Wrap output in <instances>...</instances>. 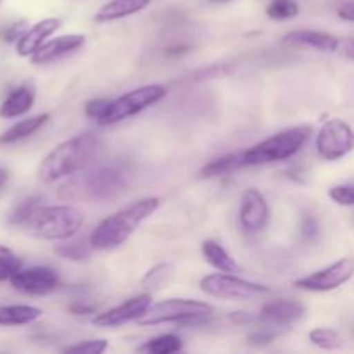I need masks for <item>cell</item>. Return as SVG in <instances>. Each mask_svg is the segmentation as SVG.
I'll return each instance as SVG.
<instances>
[{
    "mask_svg": "<svg viewBox=\"0 0 354 354\" xmlns=\"http://www.w3.org/2000/svg\"><path fill=\"white\" fill-rule=\"evenodd\" d=\"M266 14L275 21L292 19L299 14V3L296 0H272L266 7Z\"/></svg>",
    "mask_w": 354,
    "mask_h": 354,
    "instance_id": "4316f807",
    "label": "cell"
},
{
    "mask_svg": "<svg viewBox=\"0 0 354 354\" xmlns=\"http://www.w3.org/2000/svg\"><path fill=\"white\" fill-rule=\"evenodd\" d=\"M183 349V342L178 335L175 334H162L158 337L151 339L144 346L138 348V351L149 354H173Z\"/></svg>",
    "mask_w": 354,
    "mask_h": 354,
    "instance_id": "d4e9b609",
    "label": "cell"
},
{
    "mask_svg": "<svg viewBox=\"0 0 354 354\" xmlns=\"http://www.w3.org/2000/svg\"><path fill=\"white\" fill-rule=\"evenodd\" d=\"M341 50L349 61H354V38H346L341 40Z\"/></svg>",
    "mask_w": 354,
    "mask_h": 354,
    "instance_id": "74e56055",
    "label": "cell"
},
{
    "mask_svg": "<svg viewBox=\"0 0 354 354\" xmlns=\"http://www.w3.org/2000/svg\"><path fill=\"white\" fill-rule=\"evenodd\" d=\"M328 197L339 206H354V185H335L328 190Z\"/></svg>",
    "mask_w": 354,
    "mask_h": 354,
    "instance_id": "1f68e13d",
    "label": "cell"
},
{
    "mask_svg": "<svg viewBox=\"0 0 354 354\" xmlns=\"http://www.w3.org/2000/svg\"><path fill=\"white\" fill-rule=\"evenodd\" d=\"M62 26V21L59 17H47V19H41L38 23H35L30 30L24 31L19 37L16 44V50L21 57H31L45 41L48 40V37L55 33L59 28Z\"/></svg>",
    "mask_w": 354,
    "mask_h": 354,
    "instance_id": "9a60e30c",
    "label": "cell"
},
{
    "mask_svg": "<svg viewBox=\"0 0 354 354\" xmlns=\"http://www.w3.org/2000/svg\"><path fill=\"white\" fill-rule=\"evenodd\" d=\"M48 120H50V114L44 113V114H38V116L26 118V120L19 121V123L12 124L9 130H6L2 135H0V144L7 145V144H14V142L23 140V138L37 133V131L40 130Z\"/></svg>",
    "mask_w": 354,
    "mask_h": 354,
    "instance_id": "7402d4cb",
    "label": "cell"
},
{
    "mask_svg": "<svg viewBox=\"0 0 354 354\" xmlns=\"http://www.w3.org/2000/svg\"><path fill=\"white\" fill-rule=\"evenodd\" d=\"M283 44L304 45L320 52H335L341 48V40L327 31L294 30L283 37Z\"/></svg>",
    "mask_w": 354,
    "mask_h": 354,
    "instance_id": "e0dca14e",
    "label": "cell"
},
{
    "mask_svg": "<svg viewBox=\"0 0 354 354\" xmlns=\"http://www.w3.org/2000/svg\"><path fill=\"white\" fill-rule=\"evenodd\" d=\"M0 2H2V0H0Z\"/></svg>",
    "mask_w": 354,
    "mask_h": 354,
    "instance_id": "b9f144b4",
    "label": "cell"
},
{
    "mask_svg": "<svg viewBox=\"0 0 354 354\" xmlns=\"http://www.w3.org/2000/svg\"><path fill=\"white\" fill-rule=\"evenodd\" d=\"M165 97L166 86L158 85V83L138 86V88L131 90V92L111 100L107 111L97 123H99L100 127L116 124L120 123V121H124L128 120V118L135 116V114L142 113V111H145L147 107L154 106V104H158L159 100H162Z\"/></svg>",
    "mask_w": 354,
    "mask_h": 354,
    "instance_id": "52a82bcc",
    "label": "cell"
},
{
    "mask_svg": "<svg viewBox=\"0 0 354 354\" xmlns=\"http://www.w3.org/2000/svg\"><path fill=\"white\" fill-rule=\"evenodd\" d=\"M308 337H310L311 344L325 349V351H334V349L342 348V344H344L342 335L334 328H315V330L310 332Z\"/></svg>",
    "mask_w": 354,
    "mask_h": 354,
    "instance_id": "484cf974",
    "label": "cell"
},
{
    "mask_svg": "<svg viewBox=\"0 0 354 354\" xmlns=\"http://www.w3.org/2000/svg\"><path fill=\"white\" fill-rule=\"evenodd\" d=\"M201 251H203L204 259H206L214 270H218V272H241V266L237 265V261H235V259L228 254L227 249L221 244H218L216 241H211V239L204 241L203 245H201Z\"/></svg>",
    "mask_w": 354,
    "mask_h": 354,
    "instance_id": "ffe728a7",
    "label": "cell"
},
{
    "mask_svg": "<svg viewBox=\"0 0 354 354\" xmlns=\"http://www.w3.org/2000/svg\"><path fill=\"white\" fill-rule=\"evenodd\" d=\"M304 311L306 308L299 301L273 299L263 304L261 311L258 313V322L282 328L299 322L304 317Z\"/></svg>",
    "mask_w": 354,
    "mask_h": 354,
    "instance_id": "5bb4252c",
    "label": "cell"
},
{
    "mask_svg": "<svg viewBox=\"0 0 354 354\" xmlns=\"http://www.w3.org/2000/svg\"><path fill=\"white\" fill-rule=\"evenodd\" d=\"M270 209L265 196L256 189H248L242 194L241 209H239V220L242 228L249 234H256L265 228L268 221Z\"/></svg>",
    "mask_w": 354,
    "mask_h": 354,
    "instance_id": "4fadbf2b",
    "label": "cell"
},
{
    "mask_svg": "<svg viewBox=\"0 0 354 354\" xmlns=\"http://www.w3.org/2000/svg\"><path fill=\"white\" fill-rule=\"evenodd\" d=\"M354 277V258L346 256L330 266L318 270L311 275L303 277L296 282L297 289L310 290V292H330L348 283Z\"/></svg>",
    "mask_w": 354,
    "mask_h": 354,
    "instance_id": "30bf717a",
    "label": "cell"
},
{
    "mask_svg": "<svg viewBox=\"0 0 354 354\" xmlns=\"http://www.w3.org/2000/svg\"><path fill=\"white\" fill-rule=\"evenodd\" d=\"M111 100H113V99H92V100H88V102L85 104V114L88 118H92V120L99 121L100 118L104 116V113L107 111V107H109Z\"/></svg>",
    "mask_w": 354,
    "mask_h": 354,
    "instance_id": "d6a6232c",
    "label": "cell"
},
{
    "mask_svg": "<svg viewBox=\"0 0 354 354\" xmlns=\"http://www.w3.org/2000/svg\"><path fill=\"white\" fill-rule=\"evenodd\" d=\"M149 3H151V0H111V2L104 3L97 10V14L93 16V21L99 24L113 23V21L123 19V17L140 12Z\"/></svg>",
    "mask_w": 354,
    "mask_h": 354,
    "instance_id": "ac0fdd59",
    "label": "cell"
},
{
    "mask_svg": "<svg viewBox=\"0 0 354 354\" xmlns=\"http://www.w3.org/2000/svg\"><path fill=\"white\" fill-rule=\"evenodd\" d=\"M9 182V171L6 168H0V190L7 185Z\"/></svg>",
    "mask_w": 354,
    "mask_h": 354,
    "instance_id": "f35d334b",
    "label": "cell"
},
{
    "mask_svg": "<svg viewBox=\"0 0 354 354\" xmlns=\"http://www.w3.org/2000/svg\"><path fill=\"white\" fill-rule=\"evenodd\" d=\"M317 234H318V223L313 220V218H308L303 225V235L306 239H313L317 237Z\"/></svg>",
    "mask_w": 354,
    "mask_h": 354,
    "instance_id": "8d00e7d4",
    "label": "cell"
},
{
    "mask_svg": "<svg viewBox=\"0 0 354 354\" xmlns=\"http://www.w3.org/2000/svg\"><path fill=\"white\" fill-rule=\"evenodd\" d=\"M337 16L341 17L342 21H348V23H354V0H351V2L342 3V6H339Z\"/></svg>",
    "mask_w": 354,
    "mask_h": 354,
    "instance_id": "e575fe53",
    "label": "cell"
},
{
    "mask_svg": "<svg viewBox=\"0 0 354 354\" xmlns=\"http://www.w3.org/2000/svg\"><path fill=\"white\" fill-rule=\"evenodd\" d=\"M38 203H40V197H30V199H24L23 203L17 204V206L9 213V223L21 227V225L30 218V214L40 206Z\"/></svg>",
    "mask_w": 354,
    "mask_h": 354,
    "instance_id": "83f0119b",
    "label": "cell"
},
{
    "mask_svg": "<svg viewBox=\"0 0 354 354\" xmlns=\"http://www.w3.org/2000/svg\"><path fill=\"white\" fill-rule=\"evenodd\" d=\"M7 252H12L9 248H6V245H0V254H7Z\"/></svg>",
    "mask_w": 354,
    "mask_h": 354,
    "instance_id": "ab89813d",
    "label": "cell"
},
{
    "mask_svg": "<svg viewBox=\"0 0 354 354\" xmlns=\"http://www.w3.org/2000/svg\"><path fill=\"white\" fill-rule=\"evenodd\" d=\"M151 304V296L149 294H140V296H135L131 299L124 301L120 306H114L111 310L104 311V313L97 315L93 318V325L102 328H114L128 324V322H137L149 310Z\"/></svg>",
    "mask_w": 354,
    "mask_h": 354,
    "instance_id": "7c38bea8",
    "label": "cell"
},
{
    "mask_svg": "<svg viewBox=\"0 0 354 354\" xmlns=\"http://www.w3.org/2000/svg\"><path fill=\"white\" fill-rule=\"evenodd\" d=\"M41 317L40 308L28 306V304H12V306H0V325L2 327H19L37 322Z\"/></svg>",
    "mask_w": 354,
    "mask_h": 354,
    "instance_id": "44dd1931",
    "label": "cell"
},
{
    "mask_svg": "<svg viewBox=\"0 0 354 354\" xmlns=\"http://www.w3.org/2000/svg\"><path fill=\"white\" fill-rule=\"evenodd\" d=\"M158 197H144V199L135 201L123 209L107 216L106 220L97 225L95 230L90 235L93 249L111 251V249H118L127 244V241L135 234V230L147 218H151L158 211Z\"/></svg>",
    "mask_w": 354,
    "mask_h": 354,
    "instance_id": "3957f363",
    "label": "cell"
},
{
    "mask_svg": "<svg viewBox=\"0 0 354 354\" xmlns=\"http://www.w3.org/2000/svg\"><path fill=\"white\" fill-rule=\"evenodd\" d=\"M21 268H23V261L19 258H16L12 252L0 254V282L10 280L12 275H16Z\"/></svg>",
    "mask_w": 354,
    "mask_h": 354,
    "instance_id": "f546056e",
    "label": "cell"
},
{
    "mask_svg": "<svg viewBox=\"0 0 354 354\" xmlns=\"http://www.w3.org/2000/svg\"><path fill=\"white\" fill-rule=\"evenodd\" d=\"M241 168H244V161H242V152H237V154L221 156V158L209 161L207 165L203 166L201 175L204 178H214V176L227 175V173H232Z\"/></svg>",
    "mask_w": 354,
    "mask_h": 354,
    "instance_id": "603a6c76",
    "label": "cell"
},
{
    "mask_svg": "<svg viewBox=\"0 0 354 354\" xmlns=\"http://www.w3.org/2000/svg\"><path fill=\"white\" fill-rule=\"evenodd\" d=\"M127 189V176L116 168H95L68 176L59 187V199L66 203H109Z\"/></svg>",
    "mask_w": 354,
    "mask_h": 354,
    "instance_id": "6da1fadb",
    "label": "cell"
},
{
    "mask_svg": "<svg viewBox=\"0 0 354 354\" xmlns=\"http://www.w3.org/2000/svg\"><path fill=\"white\" fill-rule=\"evenodd\" d=\"M68 310H69V313L80 317V315L93 313V311H95V306H92V304H83V303H73Z\"/></svg>",
    "mask_w": 354,
    "mask_h": 354,
    "instance_id": "d590c367",
    "label": "cell"
},
{
    "mask_svg": "<svg viewBox=\"0 0 354 354\" xmlns=\"http://www.w3.org/2000/svg\"><path fill=\"white\" fill-rule=\"evenodd\" d=\"M10 286L23 294L30 296H45L57 289L59 275L48 266H31L21 268L10 279Z\"/></svg>",
    "mask_w": 354,
    "mask_h": 354,
    "instance_id": "8fae6325",
    "label": "cell"
},
{
    "mask_svg": "<svg viewBox=\"0 0 354 354\" xmlns=\"http://www.w3.org/2000/svg\"><path fill=\"white\" fill-rule=\"evenodd\" d=\"M85 216L69 204L38 206L21 227L28 235L41 241H68L82 230Z\"/></svg>",
    "mask_w": 354,
    "mask_h": 354,
    "instance_id": "277c9868",
    "label": "cell"
},
{
    "mask_svg": "<svg viewBox=\"0 0 354 354\" xmlns=\"http://www.w3.org/2000/svg\"><path fill=\"white\" fill-rule=\"evenodd\" d=\"M273 325H270V327H263V328H258V330H254L252 334L248 335V342L252 346H266L270 344V342L275 341L277 337L280 335V327H275L272 328Z\"/></svg>",
    "mask_w": 354,
    "mask_h": 354,
    "instance_id": "4dcf8cb0",
    "label": "cell"
},
{
    "mask_svg": "<svg viewBox=\"0 0 354 354\" xmlns=\"http://www.w3.org/2000/svg\"><path fill=\"white\" fill-rule=\"evenodd\" d=\"M354 151V130L344 120L325 121L317 135V152L325 161H339Z\"/></svg>",
    "mask_w": 354,
    "mask_h": 354,
    "instance_id": "9c48e42d",
    "label": "cell"
},
{
    "mask_svg": "<svg viewBox=\"0 0 354 354\" xmlns=\"http://www.w3.org/2000/svg\"><path fill=\"white\" fill-rule=\"evenodd\" d=\"M214 313V306L204 301L194 299H166L149 306V310L137 320L142 327L161 324L197 325Z\"/></svg>",
    "mask_w": 354,
    "mask_h": 354,
    "instance_id": "8992f818",
    "label": "cell"
},
{
    "mask_svg": "<svg viewBox=\"0 0 354 354\" xmlns=\"http://www.w3.org/2000/svg\"><path fill=\"white\" fill-rule=\"evenodd\" d=\"M83 45H85V35H62V37L52 38V40L45 41V44L31 55V62H33V64H47V62L57 61V59L78 50Z\"/></svg>",
    "mask_w": 354,
    "mask_h": 354,
    "instance_id": "2e32d148",
    "label": "cell"
},
{
    "mask_svg": "<svg viewBox=\"0 0 354 354\" xmlns=\"http://www.w3.org/2000/svg\"><path fill=\"white\" fill-rule=\"evenodd\" d=\"M201 290L207 296L218 297V299H230V301H248L252 297L265 296L272 292V289L261 283L249 282V280L235 277L234 273L218 272L206 275L201 280Z\"/></svg>",
    "mask_w": 354,
    "mask_h": 354,
    "instance_id": "ba28073f",
    "label": "cell"
},
{
    "mask_svg": "<svg viewBox=\"0 0 354 354\" xmlns=\"http://www.w3.org/2000/svg\"><path fill=\"white\" fill-rule=\"evenodd\" d=\"M35 104V88L30 85H21L14 88L7 95L0 106V118L2 120H12V118L23 116L33 107Z\"/></svg>",
    "mask_w": 354,
    "mask_h": 354,
    "instance_id": "d6986e66",
    "label": "cell"
},
{
    "mask_svg": "<svg viewBox=\"0 0 354 354\" xmlns=\"http://www.w3.org/2000/svg\"><path fill=\"white\" fill-rule=\"evenodd\" d=\"M100 147L102 140L95 133H82L61 142L44 158L38 168V178L45 183L68 178L82 171L95 158Z\"/></svg>",
    "mask_w": 354,
    "mask_h": 354,
    "instance_id": "7a4b0ae2",
    "label": "cell"
},
{
    "mask_svg": "<svg viewBox=\"0 0 354 354\" xmlns=\"http://www.w3.org/2000/svg\"><path fill=\"white\" fill-rule=\"evenodd\" d=\"M55 254L68 261H86L95 251L90 239H80V241H64L62 244L55 245Z\"/></svg>",
    "mask_w": 354,
    "mask_h": 354,
    "instance_id": "cb8c5ba5",
    "label": "cell"
},
{
    "mask_svg": "<svg viewBox=\"0 0 354 354\" xmlns=\"http://www.w3.org/2000/svg\"><path fill=\"white\" fill-rule=\"evenodd\" d=\"M211 2H216V3H223V2H232V0H211Z\"/></svg>",
    "mask_w": 354,
    "mask_h": 354,
    "instance_id": "60d3db41",
    "label": "cell"
},
{
    "mask_svg": "<svg viewBox=\"0 0 354 354\" xmlns=\"http://www.w3.org/2000/svg\"><path fill=\"white\" fill-rule=\"evenodd\" d=\"M109 348V342L104 341V339H97V341H85L78 342V344H73L64 348V353H73V354H102L106 349Z\"/></svg>",
    "mask_w": 354,
    "mask_h": 354,
    "instance_id": "f1b7e54d",
    "label": "cell"
},
{
    "mask_svg": "<svg viewBox=\"0 0 354 354\" xmlns=\"http://www.w3.org/2000/svg\"><path fill=\"white\" fill-rule=\"evenodd\" d=\"M169 275V266L168 265H158L154 266L152 270H149L147 275L144 277V286L147 287H154L162 283V280H166V277Z\"/></svg>",
    "mask_w": 354,
    "mask_h": 354,
    "instance_id": "836d02e7",
    "label": "cell"
},
{
    "mask_svg": "<svg viewBox=\"0 0 354 354\" xmlns=\"http://www.w3.org/2000/svg\"><path fill=\"white\" fill-rule=\"evenodd\" d=\"M311 133H313V128L308 127V124H301V127L287 128V130L265 138L263 142L242 152L244 168L245 166L270 165V162L290 159L306 145Z\"/></svg>",
    "mask_w": 354,
    "mask_h": 354,
    "instance_id": "5b68a950",
    "label": "cell"
}]
</instances>
